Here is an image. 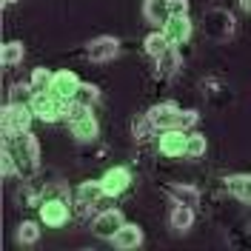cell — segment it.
Segmentation results:
<instances>
[{"instance_id": "cell-5", "label": "cell", "mask_w": 251, "mask_h": 251, "mask_svg": "<svg viewBox=\"0 0 251 251\" xmlns=\"http://www.w3.org/2000/svg\"><path fill=\"white\" fill-rule=\"evenodd\" d=\"M77 86H80V80L75 72H54L51 83H49V92L54 97H60V100H72L75 92H77Z\"/></svg>"}, {"instance_id": "cell-22", "label": "cell", "mask_w": 251, "mask_h": 251, "mask_svg": "<svg viewBox=\"0 0 251 251\" xmlns=\"http://www.w3.org/2000/svg\"><path fill=\"white\" fill-rule=\"evenodd\" d=\"M169 46H172V43L166 40V34H163V31H154V34H149V37H146V51H149L151 57H163V51H166Z\"/></svg>"}, {"instance_id": "cell-3", "label": "cell", "mask_w": 251, "mask_h": 251, "mask_svg": "<svg viewBox=\"0 0 251 251\" xmlns=\"http://www.w3.org/2000/svg\"><path fill=\"white\" fill-rule=\"evenodd\" d=\"M31 117H34L31 106H15V103H9L3 109V131H29Z\"/></svg>"}, {"instance_id": "cell-8", "label": "cell", "mask_w": 251, "mask_h": 251, "mask_svg": "<svg viewBox=\"0 0 251 251\" xmlns=\"http://www.w3.org/2000/svg\"><path fill=\"white\" fill-rule=\"evenodd\" d=\"M103 191H106V197H117V194H123L126 188L131 186V174L126 172V169H109V172L103 174Z\"/></svg>"}, {"instance_id": "cell-24", "label": "cell", "mask_w": 251, "mask_h": 251, "mask_svg": "<svg viewBox=\"0 0 251 251\" xmlns=\"http://www.w3.org/2000/svg\"><path fill=\"white\" fill-rule=\"evenodd\" d=\"M0 60L6 63V66H17V63L23 60V43H17V40L6 43L3 51H0Z\"/></svg>"}, {"instance_id": "cell-17", "label": "cell", "mask_w": 251, "mask_h": 251, "mask_svg": "<svg viewBox=\"0 0 251 251\" xmlns=\"http://www.w3.org/2000/svg\"><path fill=\"white\" fill-rule=\"evenodd\" d=\"M97 131H100V126H97V120H94L92 114L89 117H83V120H77V123H72V134L77 137V140H94L97 137Z\"/></svg>"}, {"instance_id": "cell-29", "label": "cell", "mask_w": 251, "mask_h": 251, "mask_svg": "<svg viewBox=\"0 0 251 251\" xmlns=\"http://www.w3.org/2000/svg\"><path fill=\"white\" fill-rule=\"evenodd\" d=\"M134 131H137V137H149V134L157 131V128H154V123L149 120V114H146V117H140V120L134 123Z\"/></svg>"}, {"instance_id": "cell-23", "label": "cell", "mask_w": 251, "mask_h": 251, "mask_svg": "<svg viewBox=\"0 0 251 251\" xmlns=\"http://www.w3.org/2000/svg\"><path fill=\"white\" fill-rule=\"evenodd\" d=\"M31 97H34V92H31V86L26 83H17V86H12V92H9V103H15V106H31Z\"/></svg>"}, {"instance_id": "cell-32", "label": "cell", "mask_w": 251, "mask_h": 251, "mask_svg": "<svg viewBox=\"0 0 251 251\" xmlns=\"http://www.w3.org/2000/svg\"><path fill=\"white\" fill-rule=\"evenodd\" d=\"M240 6H243L246 12H251V0H240Z\"/></svg>"}, {"instance_id": "cell-12", "label": "cell", "mask_w": 251, "mask_h": 251, "mask_svg": "<svg viewBox=\"0 0 251 251\" xmlns=\"http://www.w3.org/2000/svg\"><path fill=\"white\" fill-rule=\"evenodd\" d=\"M111 243H114V249H120V251L137 249L143 243V231L137 226H131V223H123V226L117 228V234L111 237Z\"/></svg>"}, {"instance_id": "cell-30", "label": "cell", "mask_w": 251, "mask_h": 251, "mask_svg": "<svg viewBox=\"0 0 251 251\" xmlns=\"http://www.w3.org/2000/svg\"><path fill=\"white\" fill-rule=\"evenodd\" d=\"M169 15L172 17H186L188 15V0H169Z\"/></svg>"}, {"instance_id": "cell-10", "label": "cell", "mask_w": 251, "mask_h": 251, "mask_svg": "<svg viewBox=\"0 0 251 251\" xmlns=\"http://www.w3.org/2000/svg\"><path fill=\"white\" fill-rule=\"evenodd\" d=\"M177 117H180V109H177L174 103H160V106H154V109L149 111V120L154 123L157 131L174 128V126H177Z\"/></svg>"}, {"instance_id": "cell-18", "label": "cell", "mask_w": 251, "mask_h": 251, "mask_svg": "<svg viewBox=\"0 0 251 251\" xmlns=\"http://www.w3.org/2000/svg\"><path fill=\"white\" fill-rule=\"evenodd\" d=\"M100 197H106V191H103V183H80L77 186V200H83V203H92L97 205V200Z\"/></svg>"}, {"instance_id": "cell-1", "label": "cell", "mask_w": 251, "mask_h": 251, "mask_svg": "<svg viewBox=\"0 0 251 251\" xmlns=\"http://www.w3.org/2000/svg\"><path fill=\"white\" fill-rule=\"evenodd\" d=\"M3 149H9V154L15 160V169L20 177H31L37 169V160H40V146L37 137L29 131H6V143Z\"/></svg>"}, {"instance_id": "cell-20", "label": "cell", "mask_w": 251, "mask_h": 251, "mask_svg": "<svg viewBox=\"0 0 251 251\" xmlns=\"http://www.w3.org/2000/svg\"><path fill=\"white\" fill-rule=\"evenodd\" d=\"M97 97H100V89H97L94 83H80L72 100H77L80 106H89V109H92L94 103H97Z\"/></svg>"}, {"instance_id": "cell-13", "label": "cell", "mask_w": 251, "mask_h": 251, "mask_svg": "<svg viewBox=\"0 0 251 251\" xmlns=\"http://www.w3.org/2000/svg\"><path fill=\"white\" fill-rule=\"evenodd\" d=\"M205 31L214 34V37H228L234 31V17L228 12H211L205 17Z\"/></svg>"}, {"instance_id": "cell-7", "label": "cell", "mask_w": 251, "mask_h": 251, "mask_svg": "<svg viewBox=\"0 0 251 251\" xmlns=\"http://www.w3.org/2000/svg\"><path fill=\"white\" fill-rule=\"evenodd\" d=\"M40 220L46 223L49 228H60L69 220V205L63 203V200H46V203L40 205Z\"/></svg>"}, {"instance_id": "cell-31", "label": "cell", "mask_w": 251, "mask_h": 251, "mask_svg": "<svg viewBox=\"0 0 251 251\" xmlns=\"http://www.w3.org/2000/svg\"><path fill=\"white\" fill-rule=\"evenodd\" d=\"M197 123V111H180V117H177V128H191V126Z\"/></svg>"}, {"instance_id": "cell-6", "label": "cell", "mask_w": 251, "mask_h": 251, "mask_svg": "<svg viewBox=\"0 0 251 251\" xmlns=\"http://www.w3.org/2000/svg\"><path fill=\"white\" fill-rule=\"evenodd\" d=\"M123 226V214L117 211V208H109V211H100L97 217H94L92 228L97 237H106V240H111V237L117 234V228Z\"/></svg>"}, {"instance_id": "cell-4", "label": "cell", "mask_w": 251, "mask_h": 251, "mask_svg": "<svg viewBox=\"0 0 251 251\" xmlns=\"http://www.w3.org/2000/svg\"><path fill=\"white\" fill-rule=\"evenodd\" d=\"M186 140L188 134L183 131V128H163V134H160V151L166 157H180L186 154Z\"/></svg>"}, {"instance_id": "cell-26", "label": "cell", "mask_w": 251, "mask_h": 251, "mask_svg": "<svg viewBox=\"0 0 251 251\" xmlns=\"http://www.w3.org/2000/svg\"><path fill=\"white\" fill-rule=\"evenodd\" d=\"M63 117L69 120V126L83 120V117H89V106H80L77 100H66V109H63Z\"/></svg>"}, {"instance_id": "cell-15", "label": "cell", "mask_w": 251, "mask_h": 251, "mask_svg": "<svg viewBox=\"0 0 251 251\" xmlns=\"http://www.w3.org/2000/svg\"><path fill=\"white\" fill-rule=\"evenodd\" d=\"M226 183H228V191L234 197H240L243 203H251V174H234Z\"/></svg>"}, {"instance_id": "cell-16", "label": "cell", "mask_w": 251, "mask_h": 251, "mask_svg": "<svg viewBox=\"0 0 251 251\" xmlns=\"http://www.w3.org/2000/svg\"><path fill=\"white\" fill-rule=\"evenodd\" d=\"M191 223H194V208L191 205H174L172 211V228L174 231H188L191 228Z\"/></svg>"}, {"instance_id": "cell-19", "label": "cell", "mask_w": 251, "mask_h": 251, "mask_svg": "<svg viewBox=\"0 0 251 251\" xmlns=\"http://www.w3.org/2000/svg\"><path fill=\"white\" fill-rule=\"evenodd\" d=\"M172 197H174V203H180V205H194L200 203V191L194 186H174L172 188Z\"/></svg>"}, {"instance_id": "cell-2", "label": "cell", "mask_w": 251, "mask_h": 251, "mask_svg": "<svg viewBox=\"0 0 251 251\" xmlns=\"http://www.w3.org/2000/svg\"><path fill=\"white\" fill-rule=\"evenodd\" d=\"M63 109H66V100L54 97L49 89L46 92H37L34 97H31V111H34V117H40V120H46V123L60 120Z\"/></svg>"}, {"instance_id": "cell-21", "label": "cell", "mask_w": 251, "mask_h": 251, "mask_svg": "<svg viewBox=\"0 0 251 251\" xmlns=\"http://www.w3.org/2000/svg\"><path fill=\"white\" fill-rule=\"evenodd\" d=\"M157 69H160V75H174L180 69V54L174 51V46L166 49L163 57H157Z\"/></svg>"}, {"instance_id": "cell-9", "label": "cell", "mask_w": 251, "mask_h": 251, "mask_svg": "<svg viewBox=\"0 0 251 251\" xmlns=\"http://www.w3.org/2000/svg\"><path fill=\"white\" fill-rule=\"evenodd\" d=\"M117 51H120V43H117V37H97L89 43V57L94 63H106V60H114L117 57Z\"/></svg>"}, {"instance_id": "cell-11", "label": "cell", "mask_w": 251, "mask_h": 251, "mask_svg": "<svg viewBox=\"0 0 251 251\" xmlns=\"http://www.w3.org/2000/svg\"><path fill=\"white\" fill-rule=\"evenodd\" d=\"M163 34L172 46H180L191 37V23H188V15L186 17H169V23L163 26Z\"/></svg>"}, {"instance_id": "cell-28", "label": "cell", "mask_w": 251, "mask_h": 251, "mask_svg": "<svg viewBox=\"0 0 251 251\" xmlns=\"http://www.w3.org/2000/svg\"><path fill=\"white\" fill-rule=\"evenodd\" d=\"M49 83H51V75H49V69H34V72H31L29 86H31V92H34V94H37V92H46Z\"/></svg>"}, {"instance_id": "cell-27", "label": "cell", "mask_w": 251, "mask_h": 251, "mask_svg": "<svg viewBox=\"0 0 251 251\" xmlns=\"http://www.w3.org/2000/svg\"><path fill=\"white\" fill-rule=\"evenodd\" d=\"M205 154V137L203 134H188L186 140V157H191V160H197V157Z\"/></svg>"}, {"instance_id": "cell-25", "label": "cell", "mask_w": 251, "mask_h": 251, "mask_svg": "<svg viewBox=\"0 0 251 251\" xmlns=\"http://www.w3.org/2000/svg\"><path fill=\"white\" fill-rule=\"evenodd\" d=\"M37 237H40L37 223H20V226H17V243H20V246H31V243H37Z\"/></svg>"}, {"instance_id": "cell-33", "label": "cell", "mask_w": 251, "mask_h": 251, "mask_svg": "<svg viewBox=\"0 0 251 251\" xmlns=\"http://www.w3.org/2000/svg\"><path fill=\"white\" fill-rule=\"evenodd\" d=\"M3 3H6V6H12V3H17V0H3Z\"/></svg>"}, {"instance_id": "cell-14", "label": "cell", "mask_w": 251, "mask_h": 251, "mask_svg": "<svg viewBox=\"0 0 251 251\" xmlns=\"http://www.w3.org/2000/svg\"><path fill=\"white\" fill-rule=\"evenodd\" d=\"M143 15L149 17L151 23L157 26H166L169 23V0H146V6H143Z\"/></svg>"}]
</instances>
